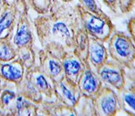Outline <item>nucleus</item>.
Returning <instances> with one entry per match:
<instances>
[{"mask_svg": "<svg viewBox=\"0 0 135 116\" xmlns=\"http://www.w3.org/2000/svg\"><path fill=\"white\" fill-rule=\"evenodd\" d=\"M103 84L120 91L126 86L125 68L114 60H108L97 71Z\"/></svg>", "mask_w": 135, "mask_h": 116, "instance_id": "6", "label": "nucleus"}, {"mask_svg": "<svg viewBox=\"0 0 135 116\" xmlns=\"http://www.w3.org/2000/svg\"><path fill=\"white\" fill-rule=\"evenodd\" d=\"M38 67L52 81L60 80L64 76L62 61L60 56L47 50L41 49L38 52Z\"/></svg>", "mask_w": 135, "mask_h": 116, "instance_id": "8", "label": "nucleus"}, {"mask_svg": "<svg viewBox=\"0 0 135 116\" xmlns=\"http://www.w3.org/2000/svg\"><path fill=\"white\" fill-rule=\"evenodd\" d=\"M78 1L79 3V4L81 7L91 13L100 15V16H103L105 14L104 11L98 7L96 0H78Z\"/></svg>", "mask_w": 135, "mask_h": 116, "instance_id": "25", "label": "nucleus"}, {"mask_svg": "<svg viewBox=\"0 0 135 116\" xmlns=\"http://www.w3.org/2000/svg\"><path fill=\"white\" fill-rule=\"evenodd\" d=\"M54 96L56 100L69 107L75 108L81 96L76 83L64 76L53 81Z\"/></svg>", "mask_w": 135, "mask_h": 116, "instance_id": "7", "label": "nucleus"}, {"mask_svg": "<svg viewBox=\"0 0 135 116\" xmlns=\"http://www.w3.org/2000/svg\"><path fill=\"white\" fill-rule=\"evenodd\" d=\"M135 0H118V9L122 14H127L134 8Z\"/></svg>", "mask_w": 135, "mask_h": 116, "instance_id": "26", "label": "nucleus"}, {"mask_svg": "<svg viewBox=\"0 0 135 116\" xmlns=\"http://www.w3.org/2000/svg\"><path fill=\"white\" fill-rule=\"evenodd\" d=\"M11 38H0V62H9L16 58V47L11 42Z\"/></svg>", "mask_w": 135, "mask_h": 116, "instance_id": "20", "label": "nucleus"}, {"mask_svg": "<svg viewBox=\"0 0 135 116\" xmlns=\"http://www.w3.org/2000/svg\"><path fill=\"white\" fill-rule=\"evenodd\" d=\"M74 108L77 113V115L95 116L92 98H85L81 96L79 102Z\"/></svg>", "mask_w": 135, "mask_h": 116, "instance_id": "22", "label": "nucleus"}, {"mask_svg": "<svg viewBox=\"0 0 135 116\" xmlns=\"http://www.w3.org/2000/svg\"><path fill=\"white\" fill-rule=\"evenodd\" d=\"M25 71L23 65L17 57L9 62H0V78L15 85L22 80Z\"/></svg>", "mask_w": 135, "mask_h": 116, "instance_id": "13", "label": "nucleus"}, {"mask_svg": "<svg viewBox=\"0 0 135 116\" xmlns=\"http://www.w3.org/2000/svg\"><path fill=\"white\" fill-rule=\"evenodd\" d=\"M38 115L78 116L74 108L59 103L57 100H43L38 105Z\"/></svg>", "mask_w": 135, "mask_h": 116, "instance_id": "15", "label": "nucleus"}, {"mask_svg": "<svg viewBox=\"0 0 135 116\" xmlns=\"http://www.w3.org/2000/svg\"><path fill=\"white\" fill-rule=\"evenodd\" d=\"M16 57L21 62L25 69L36 66V56L33 46H23L16 47Z\"/></svg>", "mask_w": 135, "mask_h": 116, "instance_id": "21", "label": "nucleus"}, {"mask_svg": "<svg viewBox=\"0 0 135 116\" xmlns=\"http://www.w3.org/2000/svg\"><path fill=\"white\" fill-rule=\"evenodd\" d=\"M60 2H62L64 3H71V2H73V0H60Z\"/></svg>", "mask_w": 135, "mask_h": 116, "instance_id": "31", "label": "nucleus"}, {"mask_svg": "<svg viewBox=\"0 0 135 116\" xmlns=\"http://www.w3.org/2000/svg\"><path fill=\"white\" fill-rule=\"evenodd\" d=\"M108 49L104 43L89 36L88 45V62L93 71L97 72L98 69L108 60Z\"/></svg>", "mask_w": 135, "mask_h": 116, "instance_id": "11", "label": "nucleus"}, {"mask_svg": "<svg viewBox=\"0 0 135 116\" xmlns=\"http://www.w3.org/2000/svg\"><path fill=\"white\" fill-rule=\"evenodd\" d=\"M16 86L17 94L22 95L25 98L31 100L37 105H39L44 100L43 95L26 76H23L22 80Z\"/></svg>", "mask_w": 135, "mask_h": 116, "instance_id": "18", "label": "nucleus"}, {"mask_svg": "<svg viewBox=\"0 0 135 116\" xmlns=\"http://www.w3.org/2000/svg\"><path fill=\"white\" fill-rule=\"evenodd\" d=\"M0 11H1V9H0Z\"/></svg>", "mask_w": 135, "mask_h": 116, "instance_id": "33", "label": "nucleus"}, {"mask_svg": "<svg viewBox=\"0 0 135 116\" xmlns=\"http://www.w3.org/2000/svg\"><path fill=\"white\" fill-rule=\"evenodd\" d=\"M18 14V9L15 2L9 3L2 9L0 14V38L12 36Z\"/></svg>", "mask_w": 135, "mask_h": 116, "instance_id": "12", "label": "nucleus"}, {"mask_svg": "<svg viewBox=\"0 0 135 116\" xmlns=\"http://www.w3.org/2000/svg\"><path fill=\"white\" fill-rule=\"evenodd\" d=\"M89 38V36L81 25L76 34L75 45H74L73 52L85 65L89 63L88 62Z\"/></svg>", "mask_w": 135, "mask_h": 116, "instance_id": "19", "label": "nucleus"}, {"mask_svg": "<svg viewBox=\"0 0 135 116\" xmlns=\"http://www.w3.org/2000/svg\"><path fill=\"white\" fill-rule=\"evenodd\" d=\"M27 4L38 15H45L51 9L52 0H28Z\"/></svg>", "mask_w": 135, "mask_h": 116, "instance_id": "23", "label": "nucleus"}, {"mask_svg": "<svg viewBox=\"0 0 135 116\" xmlns=\"http://www.w3.org/2000/svg\"><path fill=\"white\" fill-rule=\"evenodd\" d=\"M12 107L9 108L7 115H38V105L25 98L21 94H17L13 101Z\"/></svg>", "mask_w": 135, "mask_h": 116, "instance_id": "16", "label": "nucleus"}, {"mask_svg": "<svg viewBox=\"0 0 135 116\" xmlns=\"http://www.w3.org/2000/svg\"><path fill=\"white\" fill-rule=\"evenodd\" d=\"M81 96L93 98L103 86L102 81L97 73L91 69L89 64L85 65V69L76 82Z\"/></svg>", "mask_w": 135, "mask_h": 116, "instance_id": "9", "label": "nucleus"}, {"mask_svg": "<svg viewBox=\"0 0 135 116\" xmlns=\"http://www.w3.org/2000/svg\"><path fill=\"white\" fill-rule=\"evenodd\" d=\"M24 76L28 78L38 90L45 96L47 99L52 100L54 97L53 81L44 72L41 71L38 65L26 69Z\"/></svg>", "mask_w": 135, "mask_h": 116, "instance_id": "10", "label": "nucleus"}, {"mask_svg": "<svg viewBox=\"0 0 135 116\" xmlns=\"http://www.w3.org/2000/svg\"><path fill=\"white\" fill-rule=\"evenodd\" d=\"M64 76L74 82H77L80 75L85 69V64L73 52H69L61 57Z\"/></svg>", "mask_w": 135, "mask_h": 116, "instance_id": "14", "label": "nucleus"}, {"mask_svg": "<svg viewBox=\"0 0 135 116\" xmlns=\"http://www.w3.org/2000/svg\"><path fill=\"white\" fill-rule=\"evenodd\" d=\"M81 25L74 7L60 0H52L50 12L38 15L34 19L36 35L42 49L60 57L66 52H73L76 34Z\"/></svg>", "mask_w": 135, "mask_h": 116, "instance_id": "1", "label": "nucleus"}, {"mask_svg": "<svg viewBox=\"0 0 135 116\" xmlns=\"http://www.w3.org/2000/svg\"><path fill=\"white\" fill-rule=\"evenodd\" d=\"M1 91H2V89H1V88H0V93H1Z\"/></svg>", "mask_w": 135, "mask_h": 116, "instance_id": "32", "label": "nucleus"}, {"mask_svg": "<svg viewBox=\"0 0 135 116\" xmlns=\"http://www.w3.org/2000/svg\"><path fill=\"white\" fill-rule=\"evenodd\" d=\"M108 52L112 60L129 70H134L135 44L130 36L115 30L108 40Z\"/></svg>", "mask_w": 135, "mask_h": 116, "instance_id": "3", "label": "nucleus"}, {"mask_svg": "<svg viewBox=\"0 0 135 116\" xmlns=\"http://www.w3.org/2000/svg\"><path fill=\"white\" fill-rule=\"evenodd\" d=\"M127 30H128L129 33L130 34L131 38L132 39V40L134 42L135 41V18L133 16L132 18H129V20L127 22Z\"/></svg>", "mask_w": 135, "mask_h": 116, "instance_id": "28", "label": "nucleus"}, {"mask_svg": "<svg viewBox=\"0 0 135 116\" xmlns=\"http://www.w3.org/2000/svg\"><path fill=\"white\" fill-rule=\"evenodd\" d=\"M17 93H16L12 90L5 89L1 91L0 93V106L3 109L5 110L7 112V109H8L13 103V100L15 99Z\"/></svg>", "mask_w": 135, "mask_h": 116, "instance_id": "24", "label": "nucleus"}, {"mask_svg": "<svg viewBox=\"0 0 135 116\" xmlns=\"http://www.w3.org/2000/svg\"><path fill=\"white\" fill-rule=\"evenodd\" d=\"M92 100L95 116H115L121 111L116 92L108 86L103 85Z\"/></svg>", "mask_w": 135, "mask_h": 116, "instance_id": "5", "label": "nucleus"}, {"mask_svg": "<svg viewBox=\"0 0 135 116\" xmlns=\"http://www.w3.org/2000/svg\"><path fill=\"white\" fill-rule=\"evenodd\" d=\"M74 8L79 16L81 24L88 35L103 43L108 42L116 29L106 13L103 16L97 15L84 9L79 4L75 5Z\"/></svg>", "mask_w": 135, "mask_h": 116, "instance_id": "2", "label": "nucleus"}, {"mask_svg": "<svg viewBox=\"0 0 135 116\" xmlns=\"http://www.w3.org/2000/svg\"><path fill=\"white\" fill-rule=\"evenodd\" d=\"M8 4H9V2L7 0H0V9H1V10Z\"/></svg>", "mask_w": 135, "mask_h": 116, "instance_id": "29", "label": "nucleus"}, {"mask_svg": "<svg viewBox=\"0 0 135 116\" xmlns=\"http://www.w3.org/2000/svg\"><path fill=\"white\" fill-rule=\"evenodd\" d=\"M103 3L113 13H117L118 11V0H102Z\"/></svg>", "mask_w": 135, "mask_h": 116, "instance_id": "27", "label": "nucleus"}, {"mask_svg": "<svg viewBox=\"0 0 135 116\" xmlns=\"http://www.w3.org/2000/svg\"><path fill=\"white\" fill-rule=\"evenodd\" d=\"M117 98L121 110L127 115H135V85L132 83L129 87L117 91Z\"/></svg>", "mask_w": 135, "mask_h": 116, "instance_id": "17", "label": "nucleus"}, {"mask_svg": "<svg viewBox=\"0 0 135 116\" xmlns=\"http://www.w3.org/2000/svg\"><path fill=\"white\" fill-rule=\"evenodd\" d=\"M7 115V112L5 110H4L0 106V115Z\"/></svg>", "mask_w": 135, "mask_h": 116, "instance_id": "30", "label": "nucleus"}, {"mask_svg": "<svg viewBox=\"0 0 135 116\" xmlns=\"http://www.w3.org/2000/svg\"><path fill=\"white\" fill-rule=\"evenodd\" d=\"M20 7L18 9V17L17 21V28L13 42L16 47L23 46H33L34 38L31 27L30 16L28 15V5L26 0H15ZM16 4V5H17Z\"/></svg>", "mask_w": 135, "mask_h": 116, "instance_id": "4", "label": "nucleus"}]
</instances>
